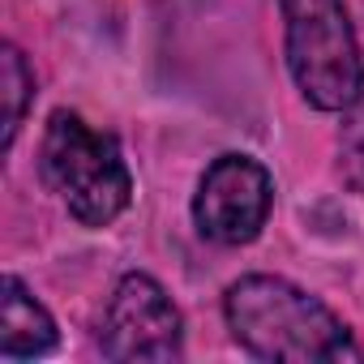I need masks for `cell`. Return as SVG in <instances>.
I'll return each instance as SVG.
<instances>
[{"label": "cell", "instance_id": "obj_2", "mask_svg": "<svg viewBox=\"0 0 364 364\" xmlns=\"http://www.w3.org/2000/svg\"><path fill=\"white\" fill-rule=\"evenodd\" d=\"M39 176L82 228H107L133 202V176L120 141L90 129L77 112L65 107L48 120L39 146Z\"/></svg>", "mask_w": 364, "mask_h": 364}, {"label": "cell", "instance_id": "obj_1", "mask_svg": "<svg viewBox=\"0 0 364 364\" xmlns=\"http://www.w3.org/2000/svg\"><path fill=\"white\" fill-rule=\"evenodd\" d=\"M223 317L232 338L274 364H334L360 360V343L351 330L304 287L279 274H245L223 296Z\"/></svg>", "mask_w": 364, "mask_h": 364}, {"label": "cell", "instance_id": "obj_3", "mask_svg": "<svg viewBox=\"0 0 364 364\" xmlns=\"http://www.w3.org/2000/svg\"><path fill=\"white\" fill-rule=\"evenodd\" d=\"M287 69L317 112H351L364 95V60L343 0H279Z\"/></svg>", "mask_w": 364, "mask_h": 364}, {"label": "cell", "instance_id": "obj_6", "mask_svg": "<svg viewBox=\"0 0 364 364\" xmlns=\"http://www.w3.org/2000/svg\"><path fill=\"white\" fill-rule=\"evenodd\" d=\"M52 347H56L52 313L35 300V291L18 274H5V283H0V355L35 360L48 355Z\"/></svg>", "mask_w": 364, "mask_h": 364}, {"label": "cell", "instance_id": "obj_5", "mask_svg": "<svg viewBox=\"0 0 364 364\" xmlns=\"http://www.w3.org/2000/svg\"><path fill=\"white\" fill-rule=\"evenodd\" d=\"M274 206V180L253 154H219L193 193V223L215 245H249Z\"/></svg>", "mask_w": 364, "mask_h": 364}, {"label": "cell", "instance_id": "obj_7", "mask_svg": "<svg viewBox=\"0 0 364 364\" xmlns=\"http://www.w3.org/2000/svg\"><path fill=\"white\" fill-rule=\"evenodd\" d=\"M0 73H5V150H9L26 120V107L35 95V73L14 43H5V52H0Z\"/></svg>", "mask_w": 364, "mask_h": 364}, {"label": "cell", "instance_id": "obj_8", "mask_svg": "<svg viewBox=\"0 0 364 364\" xmlns=\"http://www.w3.org/2000/svg\"><path fill=\"white\" fill-rule=\"evenodd\" d=\"M347 146H351V154L364 163V107L355 103V112H351V120H347Z\"/></svg>", "mask_w": 364, "mask_h": 364}, {"label": "cell", "instance_id": "obj_4", "mask_svg": "<svg viewBox=\"0 0 364 364\" xmlns=\"http://www.w3.org/2000/svg\"><path fill=\"white\" fill-rule=\"evenodd\" d=\"M99 347L107 360L141 364V360H180L185 355V321L159 279L133 270L116 283L107 309Z\"/></svg>", "mask_w": 364, "mask_h": 364}]
</instances>
